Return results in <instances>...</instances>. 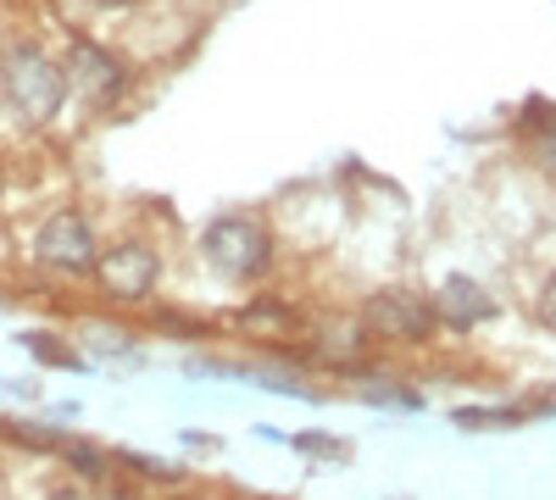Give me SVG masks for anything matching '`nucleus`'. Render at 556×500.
<instances>
[{"label": "nucleus", "mask_w": 556, "mask_h": 500, "mask_svg": "<svg viewBox=\"0 0 556 500\" xmlns=\"http://www.w3.org/2000/svg\"><path fill=\"white\" fill-rule=\"evenodd\" d=\"M201 261L217 272L223 284H256L262 272L273 267V240L262 229V217H245V211L212 217L206 234H201Z\"/></svg>", "instance_id": "f257e3e1"}, {"label": "nucleus", "mask_w": 556, "mask_h": 500, "mask_svg": "<svg viewBox=\"0 0 556 500\" xmlns=\"http://www.w3.org/2000/svg\"><path fill=\"white\" fill-rule=\"evenodd\" d=\"M28 256H34L45 272H56V279H96L101 240H96V229H89V217H84L78 206H62V211H51V217L34 229Z\"/></svg>", "instance_id": "f03ea898"}, {"label": "nucleus", "mask_w": 556, "mask_h": 500, "mask_svg": "<svg viewBox=\"0 0 556 500\" xmlns=\"http://www.w3.org/2000/svg\"><path fill=\"white\" fill-rule=\"evenodd\" d=\"M362 329L374 345H429L440 317L434 300H424L417 290H374L362 300Z\"/></svg>", "instance_id": "7ed1b4c3"}, {"label": "nucleus", "mask_w": 556, "mask_h": 500, "mask_svg": "<svg viewBox=\"0 0 556 500\" xmlns=\"http://www.w3.org/2000/svg\"><path fill=\"white\" fill-rule=\"evenodd\" d=\"M7 95L28 123H51L67 101V73L39 51V44H17L7 62Z\"/></svg>", "instance_id": "20e7f679"}, {"label": "nucleus", "mask_w": 556, "mask_h": 500, "mask_svg": "<svg viewBox=\"0 0 556 500\" xmlns=\"http://www.w3.org/2000/svg\"><path fill=\"white\" fill-rule=\"evenodd\" d=\"M96 279L112 300H146L162 279V251L146 245V240H117V245H101V261H96Z\"/></svg>", "instance_id": "39448f33"}, {"label": "nucleus", "mask_w": 556, "mask_h": 500, "mask_svg": "<svg viewBox=\"0 0 556 500\" xmlns=\"http://www.w3.org/2000/svg\"><path fill=\"white\" fill-rule=\"evenodd\" d=\"M62 73H67V89H84L89 101H112L117 89H123V78H128L123 62L112 51H101V44H89V39H73Z\"/></svg>", "instance_id": "423d86ee"}, {"label": "nucleus", "mask_w": 556, "mask_h": 500, "mask_svg": "<svg viewBox=\"0 0 556 500\" xmlns=\"http://www.w3.org/2000/svg\"><path fill=\"white\" fill-rule=\"evenodd\" d=\"M429 300H434L440 329H451V334H473V329H484L490 317H495V300H490L484 284H473V279H445Z\"/></svg>", "instance_id": "0eeeda50"}, {"label": "nucleus", "mask_w": 556, "mask_h": 500, "mask_svg": "<svg viewBox=\"0 0 556 500\" xmlns=\"http://www.w3.org/2000/svg\"><path fill=\"white\" fill-rule=\"evenodd\" d=\"M235 323L245 329V334H256V339H290V329L301 323V311L290 306V300H278V295H256Z\"/></svg>", "instance_id": "6e6552de"}, {"label": "nucleus", "mask_w": 556, "mask_h": 500, "mask_svg": "<svg viewBox=\"0 0 556 500\" xmlns=\"http://www.w3.org/2000/svg\"><path fill=\"white\" fill-rule=\"evenodd\" d=\"M62 462H67V473H73L78 484H106V478H112V457H106L101 445L73 439V445H62Z\"/></svg>", "instance_id": "1a4fd4ad"}, {"label": "nucleus", "mask_w": 556, "mask_h": 500, "mask_svg": "<svg viewBox=\"0 0 556 500\" xmlns=\"http://www.w3.org/2000/svg\"><path fill=\"white\" fill-rule=\"evenodd\" d=\"M534 317L545 329H556V272H545V284L534 290Z\"/></svg>", "instance_id": "9d476101"}, {"label": "nucleus", "mask_w": 556, "mask_h": 500, "mask_svg": "<svg viewBox=\"0 0 556 500\" xmlns=\"http://www.w3.org/2000/svg\"><path fill=\"white\" fill-rule=\"evenodd\" d=\"M96 500H146V495H139L134 484H123V478H106V484L96 489Z\"/></svg>", "instance_id": "9b49d317"}, {"label": "nucleus", "mask_w": 556, "mask_h": 500, "mask_svg": "<svg viewBox=\"0 0 556 500\" xmlns=\"http://www.w3.org/2000/svg\"><path fill=\"white\" fill-rule=\"evenodd\" d=\"M45 500H96V495H89V484H51V495H45Z\"/></svg>", "instance_id": "f8f14e48"}, {"label": "nucleus", "mask_w": 556, "mask_h": 500, "mask_svg": "<svg viewBox=\"0 0 556 500\" xmlns=\"http://www.w3.org/2000/svg\"><path fill=\"white\" fill-rule=\"evenodd\" d=\"M96 7H101V12H128L134 0H96Z\"/></svg>", "instance_id": "ddd939ff"}, {"label": "nucleus", "mask_w": 556, "mask_h": 500, "mask_svg": "<svg viewBox=\"0 0 556 500\" xmlns=\"http://www.w3.org/2000/svg\"><path fill=\"white\" fill-rule=\"evenodd\" d=\"M0 78H7V62H0Z\"/></svg>", "instance_id": "4468645a"}]
</instances>
